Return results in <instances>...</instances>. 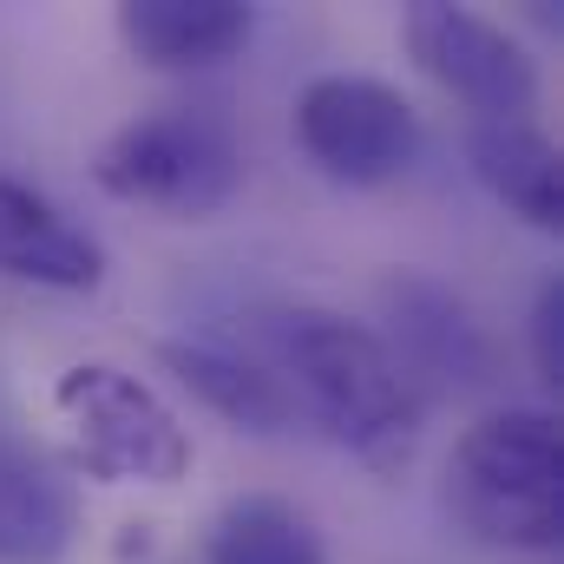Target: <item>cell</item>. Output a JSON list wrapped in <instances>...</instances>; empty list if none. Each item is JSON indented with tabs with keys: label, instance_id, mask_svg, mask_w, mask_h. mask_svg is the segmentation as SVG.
Listing matches in <instances>:
<instances>
[{
	"label": "cell",
	"instance_id": "6da1fadb",
	"mask_svg": "<svg viewBox=\"0 0 564 564\" xmlns=\"http://www.w3.org/2000/svg\"><path fill=\"white\" fill-rule=\"evenodd\" d=\"M270 348L282 388L295 394V414H315L341 453H355L368 473H401L414 459L426 394L368 322L295 302L270 315Z\"/></svg>",
	"mask_w": 564,
	"mask_h": 564
},
{
	"label": "cell",
	"instance_id": "277c9868",
	"mask_svg": "<svg viewBox=\"0 0 564 564\" xmlns=\"http://www.w3.org/2000/svg\"><path fill=\"white\" fill-rule=\"evenodd\" d=\"M53 414L66 426V473L99 486H177L191 473V426L164 394L112 361H79L53 381Z\"/></svg>",
	"mask_w": 564,
	"mask_h": 564
},
{
	"label": "cell",
	"instance_id": "5bb4252c",
	"mask_svg": "<svg viewBox=\"0 0 564 564\" xmlns=\"http://www.w3.org/2000/svg\"><path fill=\"white\" fill-rule=\"evenodd\" d=\"M532 361L545 388H564V276H545L532 295Z\"/></svg>",
	"mask_w": 564,
	"mask_h": 564
},
{
	"label": "cell",
	"instance_id": "4fadbf2b",
	"mask_svg": "<svg viewBox=\"0 0 564 564\" xmlns=\"http://www.w3.org/2000/svg\"><path fill=\"white\" fill-rule=\"evenodd\" d=\"M204 564H328V545L302 506L276 492H243L210 519Z\"/></svg>",
	"mask_w": 564,
	"mask_h": 564
},
{
	"label": "cell",
	"instance_id": "3957f363",
	"mask_svg": "<svg viewBox=\"0 0 564 564\" xmlns=\"http://www.w3.org/2000/svg\"><path fill=\"white\" fill-rule=\"evenodd\" d=\"M93 184L158 217H217L243 191V139L217 106H158L93 151Z\"/></svg>",
	"mask_w": 564,
	"mask_h": 564
},
{
	"label": "cell",
	"instance_id": "9c48e42d",
	"mask_svg": "<svg viewBox=\"0 0 564 564\" xmlns=\"http://www.w3.org/2000/svg\"><path fill=\"white\" fill-rule=\"evenodd\" d=\"M0 276L59 289V295H86L106 282V250L46 191L0 177Z\"/></svg>",
	"mask_w": 564,
	"mask_h": 564
},
{
	"label": "cell",
	"instance_id": "7c38bea8",
	"mask_svg": "<svg viewBox=\"0 0 564 564\" xmlns=\"http://www.w3.org/2000/svg\"><path fill=\"white\" fill-rule=\"evenodd\" d=\"M466 164L492 204L532 230H564V158L532 119H473Z\"/></svg>",
	"mask_w": 564,
	"mask_h": 564
},
{
	"label": "cell",
	"instance_id": "30bf717a",
	"mask_svg": "<svg viewBox=\"0 0 564 564\" xmlns=\"http://www.w3.org/2000/svg\"><path fill=\"white\" fill-rule=\"evenodd\" d=\"M158 361H164V375H171L204 414H217V421L237 426V433L276 440V433L295 426V394L282 388L276 368H263V361H250V355H237V348H224V341L171 335V341H158Z\"/></svg>",
	"mask_w": 564,
	"mask_h": 564
},
{
	"label": "cell",
	"instance_id": "52a82bcc",
	"mask_svg": "<svg viewBox=\"0 0 564 564\" xmlns=\"http://www.w3.org/2000/svg\"><path fill=\"white\" fill-rule=\"evenodd\" d=\"M375 302H381V341H388V355L408 368V381L414 388H446V394H459V388H486L492 375H499V341H492V328L479 322V308L459 295V289H446L440 276H426V270H388L381 289H375Z\"/></svg>",
	"mask_w": 564,
	"mask_h": 564
},
{
	"label": "cell",
	"instance_id": "5b68a950",
	"mask_svg": "<svg viewBox=\"0 0 564 564\" xmlns=\"http://www.w3.org/2000/svg\"><path fill=\"white\" fill-rule=\"evenodd\" d=\"M295 144L322 177H335L348 191H381L414 171L421 112L388 79L322 73L295 93Z\"/></svg>",
	"mask_w": 564,
	"mask_h": 564
},
{
	"label": "cell",
	"instance_id": "8fae6325",
	"mask_svg": "<svg viewBox=\"0 0 564 564\" xmlns=\"http://www.w3.org/2000/svg\"><path fill=\"white\" fill-rule=\"evenodd\" d=\"M257 33V7L243 0H126L119 40L151 73H210L237 59Z\"/></svg>",
	"mask_w": 564,
	"mask_h": 564
},
{
	"label": "cell",
	"instance_id": "ba28073f",
	"mask_svg": "<svg viewBox=\"0 0 564 564\" xmlns=\"http://www.w3.org/2000/svg\"><path fill=\"white\" fill-rule=\"evenodd\" d=\"M73 539H79L73 473L46 446L0 433V564H59Z\"/></svg>",
	"mask_w": 564,
	"mask_h": 564
},
{
	"label": "cell",
	"instance_id": "8992f818",
	"mask_svg": "<svg viewBox=\"0 0 564 564\" xmlns=\"http://www.w3.org/2000/svg\"><path fill=\"white\" fill-rule=\"evenodd\" d=\"M401 46L473 119H532L539 112V59L499 20H486L473 7L414 0L401 13Z\"/></svg>",
	"mask_w": 564,
	"mask_h": 564
},
{
	"label": "cell",
	"instance_id": "7a4b0ae2",
	"mask_svg": "<svg viewBox=\"0 0 564 564\" xmlns=\"http://www.w3.org/2000/svg\"><path fill=\"white\" fill-rule=\"evenodd\" d=\"M453 519L499 552H558L564 539V426L545 408L479 414L446 453Z\"/></svg>",
	"mask_w": 564,
	"mask_h": 564
}]
</instances>
